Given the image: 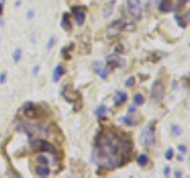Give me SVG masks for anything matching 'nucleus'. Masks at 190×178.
<instances>
[{
  "instance_id": "dca6fc26",
  "label": "nucleus",
  "mask_w": 190,
  "mask_h": 178,
  "mask_svg": "<svg viewBox=\"0 0 190 178\" xmlns=\"http://www.w3.org/2000/svg\"><path fill=\"white\" fill-rule=\"evenodd\" d=\"M137 163H138V165H140V166L146 165V164L149 163V157H147L146 155H140V156L137 158Z\"/></svg>"
},
{
  "instance_id": "f257e3e1",
  "label": "nucleus",
  "mask_w": 190,
  "mask_h": 178,
  "mask_svg": "<svg viewBox=\"0 0 190 178\" xmlns=\"http://www.w3.org/2000/svg\"><path fill=\"white\" fill-rule=\"evenodd\" d=\"M131 151L130 140L114 131L106 129L95 138L94 161L102 169L114 170L128 160Z\"/></svg>"
},
{
  "instance_id": "c85d7f7f",
  "label": "nucleus",
  "mask_w": 190,
  "mask_h": 178,
  "mask_svg": "<svg viewBox=\"0 0 190 178\" xmlns=\"http://www.w3.org/2000/svg\"><path fill=\"white\" fill-rule=\"evenodd\" d=\"M116 51H118L119 54L124 52V48H121V45H118V48H116Z\"/></svg>"
},
{
  "instance_id": "f3484780",
  "label": "nucleus",
  "mask_w": 190,
  "mask_h": 178,
  "mask_svg": "<svg viewBox=\"0 0 190 178\" xmlns=\"http://www.w3.org/2000/svg\"><path fill=\"white\" fill-rule=\"evenodd\" d=\"M133 102L136 104H138V106H141V104L145 102V99H144V96H142L141 94H136V95H134V98H133Z\"/></svg>"
},
{
  "instance_id": "a878e982",
  "label": "nucleus",
  "mask_w": 190,
  "mask_h": 178,
  "mask_svg": "<svg viewBox=\"0 0 190 178\" xmlns=\"http://www.w3.org/2000/svg\"><path fill=\"white\" fill-rule=\"evenodd\" d=\"M38 161H39V163H43L44 165L48 164V159H46L44 156H39V157H38Z\"/></svg>"
},
{
  "instance_id": "bb28decb",
  "label": "nucleus",
  "mask_w": 190,
  "mask_h": 178,
  "mask_svg": "<svg viewBox=\"0 0 190 178\" xmlns=\"http://www.w3.org/2000/svg\"><path fill=\"white\" fill-rule=\"evenodd\" d=\"M6 82V72H1L0 74V83H5Z\"/></svg>"
},
{
  "instance_id": "c756f323",
  "label": "nucleus",
  "mask_w": 190,
  "mask_h": 178,
  "mask_svg": "<svg viewBox=\"0 0 190 178\" xmlns=\"http://www.w3.org/2000/svg\"><path fill=\"white\" fill-rule=\"evenodd\" d=\"M164 176H165V177H168V176H169V167H168V166H166V167L164 169Z\"/></svg>"
},
{
  "instance_id": "1a4fd4ad",
  "label": "nucleus",
  "mask_w": 190,
  "mask_h": 178,
  "mask_svg": "<svg viewBox=\"0 0 190 178\" xmlns=\"http://www.w3.org/2000/svg\"><path fill=\"white\" fill-rule=\"evenodd\" d=\"M94 71L102 78V80H106L108 77V70L106 68H104L101 66V63L99 61H96L94 63Z\"/></svg>"
},
{
  "instance_id": "c9c22d12",
  "label": "nucleus",
  "mask_w": 190,
  "mask_h": 178,
  "mask_svg": "<svg viewBox=\"0 0 190 178\" xmlns=\"http://www.w3.org/2000/svg\"><path fill=\"white\" fill-rule=\"evenodd\" d=\"M21 3H20V0H19V1H15V6H19Z\"/></svg>"
},
{
  "instance_id": "4be33fe9",
  "label": "nucleus",
  "mask_w": 190,
  "mask_h": 178,
  "mask_svg": "<svg viewBox=\"0 0 190 178\" xmlns=\"http://www.w3.org/2000/svg\"><path fill=\"white\" fill-rule=\"evenodd\" d=\"M122 121L126 124V125H130V126H133V125H137V121H134L132 118H128V116H126L122 119Z\"/></svg>"
},
{
  "instance_id": "2eb2a0df",
  "label": "nucleus",
  "mask_w": 190,
  "mask_h": 178,
  "mask_svg": "<svg viewBox=\"0 0 190 178\" xmlns=\"http://www.w3.org/2000/svg\"><path fill=\"white\" fill-rule=\"evenodd\" d=\"M24 113L25 115L29 118H36L37 116V108L36 107H31V108H24Z\"/></svg>"
},
{
  "instance_id": "e433bc0d",
  "label": "nucleus",
  "mask_w": 190,
  "mask_h": 178,
  "mask_svg": "<svg viewBox=\"0 0 190 178\" xmlns=\"http://www.w3.org/2000/svg\"><path fill=\"white\" fill-rule=\"evenodd\" d=\"M0 4L4 5V4H5V0H0Z\"/></svg>"
},
{
  "instance_id": "a211bd4d",
  "label": "nucleus",
  "mask_w": 190,
  "mask_h": 178,
  "mask_svg": "<svg viewBox=\"0 0 190 178\" xmlns=\"http://www.w3.org/2000/svg\"><path fill=\"white\" fill-rule=\"evenodd\" d=\"M106 112H107V108L104 107V106H101V107H99L98 109H95V115H98V116H100V118H104L105 114H106Z\"/></svg>"
},
{
  "instance_id": "f704fd0d",
  "label": "nucleus",
  "mask_w": 190,
  "mask_h": 178,
  "mask_svg": "<svg viewBox=\"0 0 190 178\" xmlns=\"http://www.w3.org/2000/svg\"><path fill=\"white\" fill-rule=\"evenodd\" d=\"M177 159H178L179 161H182V160H183V157H182V156H179V157H177Z\"/></svg>"
},
{
  "instance_id": "6ab92c4d",
  "label": "nucleus",
  "mask_w": 190,
  "mask_h": 178,
  "mask_svg": "<svg viewBox=\"0 0 190 178\" xmlns=\"http://www.w3.org/2000/svg\"><path fill=\"white\" fill-rule=\"evenodd\" d=\"M20 58H21V50L20 49H17L14 51V54H13V62L17 64L19 61H20Z\"/></svg>"
},
{
  "instance_id": "ddd939ff",
  "label": "nucleus",
  "mask_w": 190,
  "mask_h": 178,
  "mask_svg": "<svg viewBox=\"0 0 190 178\" xmlns=\"http://www.w3.org/2000/svg\"><path fill=\"white\" fill-rule=\"evenodd\" d=\"M35 172L39 177H48L50 175V169L48 166H45V165H38L35 169Z\"/></svg>"
},
{
  "instance_id": "f8f14e48",
  "label": "nucleus",
  "mask_w": 190,
  "mask_h": 178,
  "mask_svg": "<svg viewBox=\"0 0 190 178\" xmlns=\"http://www.w3.org/2000/svg\"><path fill=\"white\" fill-rule=\"evenodd\" d=\"M66 74V70L64 68H63V66H61V64H58V66L55 68L54 70V74H52V81L54 82H58L60 78Z\"/></svg>"
},
{
  "instance_id": "20e7f679",
  "label": "nucleus",
  "mask_w": 190,
  "mask_h": 178,
  "mask_svg": "<svg viewBox=\"0 0 190 178\" xmlns=\"http://www.w3.org/2000/svg\"><path fill=\"white\" fill-rule=\"evenodd\" d=\"M127 10L134 19H139L141 15V0H126Z\"/></svg>"
},
{
  "instance_id": "393cba45",
  "label": "nucleus",
  "mask_w": 190,
  "mask_h": 178,
  "mask_svg": "<svg viewBox=\"0 0 190 178\" xmlns=\"http://www.w3.org/2000/svg\"><path fill=\"white\" fill-rule=\"evenodd\" d=\"M178 150H179L181 153H183V155H184V153H187V151H188L185 145H178Z\"/></svg>"
},
{
  "instance_id": "f03ea898",
  "label": "nucleus",
  "mask_w": 190,
  "mask_h": 178,
  "mask_svg": "<svg viewBox=\"0 0 190 178\" xmlns=\"http://www.w3.org/2000/svg\"><path fill=\"white\" fill-rule=\"evenodd\" d=\"M140 143L146 147H150L155 143V127L152 124H149L140 134Z\"/></svg>"
},
{
  "instance_id": "9b49d317",
  "label": "nucleus",
  "mask_w": 190,
  "mask_h": 178,
  "mask_svg": "<svg viewBox=\"0 0 190 178\" xmlns=\"http://www.w3.org/2000/svg\"><path fill=\"white\" fill-rule=\"evenodd\" d=\"M61 25L63 27V30L66 31H71L73 29V25H71V21H70V17H69V13H63L62 15V20H61Z\"/></svg>"
},
{
  "instance_id": "39448f33",
  "label": "nucleus",
  "mask_w": 190,
  "mask_h": 178,
  "mask_svg": "<svg viewBox=\"0 0 190 178\" xmlns=\"http://www.w3.org/2000/svg\"><path fill=\"white\" fill-rule=\"evenodd\" d=\"M151 96L155 101H161L164 96V84L162 83L161 80H156L152 84Z\"/></svg>"
},
{
  "instance_id": "5701e85b",
  "label": "nucleus",
  "mask_w": 190,
  "mask_h": 178,
  "mask_svg": "<svg viewBox=\"0 0 190 178\" xmlns=\"http://www.w3.org/2000/svg\"><path fill=\"white\" fill-rule=\"evenodd\" d=\"M165 158L168 159V160H171V159L173 158V150H172L171 147L166 150V152H165Z\"/></svg>"
},
{
  "instance_id": "b1692460",
  "label": "nucleus",
  "mask_w": 190,
  "mask_h": 178,
  "mask_svg": "<svg viewBox=\"0 0 190 178\" xmlns=\"http://www.w3.org/2000/svg\"><path fill=\"white\" fill-rule=\"evenodd\" d=\"M55 43H56V39H55V37H51L49 39V42H48V45H46L48 50H51L52 48H54V45H55Z\"/></svg>"
},
{
  "instance_id": "412c9836",
  "label": "nucleus",
  "mask_w": 190,
  "mask_h": 178,
  "mask_svg": "<svg viewBox=\"0 0 190 178\" xmlns=\"http://www.w3.org/2000/svg\"><path fill=\"white\" fill-rule=\"evenodd\" d=\"M134 83H136V78H134L133 76H131V77H128L127 80H126L125 86L127 87V88H131V87H133V86H134Z\"/></svg>"
},
{
  "instance_id": "473e14b6",
  "label": "nucleus",
  "mask_w": 190,
  "mask_h": 178,
  "mask_svg": "<svg viewBox=\"0 0 190 178\" xmlns=\"http://www.w3.org/2000/svg\"><path fill=\"white\" fill-rule=\"evenodd\" d=\"M189 0H179V4H182V5H184L185 3H188Z\"/></svg>"
},
{
  "instance_id": "7c9ffc66",
  "label": "nucleus",
  "mask_w": 190,
  "mask_h": 178,
  "mask_svg": "<svg viewBox=\"0 0 190 178\" xmlns=\"http://www.w3.org/2000/svg\"><path fill=\"white\" fill-rule=\"evenodd\" d=\"M38 70H39V67H38V66H36V67L33 68V75H37V72H38Z\"/></svg>"
},
{
  "instance_id": "9d476101",
  "label": "nucleus",
  "mask_w": 190,
  "mask_h": 178,
  "mask_svg": "<svg viewBox=\"0 0 190 178\" xmlns=\"http://www.w3.org/2000/svg\"><path fill=\"white\" fill-rule=\"evenodd\" d=\"M127 100V94L125 92H121V90H116L115 92V95H114V106L119 107Z\"/></svg>"
},
{
  "instance_id": "0eeeda50",
  "label": "nucleus",
  "mask_w": 190,
  "mask_h": 178,
  "mask_svg": "<svg viewBox=\"0 0 190 178\" xmlns=\"http://www.w3.org/2000/svg\"><path fill=\"white\" fill-rule=\"evenodd\" d=\"M106 64L109 69H115V68H122L125 66V62L124 60H121L118 55L113 54V55H109L107 56L106 58Z\"/></svg>"
},
{
  "instance_id": "7ed1b4c3",
  "label": "nucleus",
  "mask_w": 190,
  "mask_h": 178,
  "mask_svg": "<svg viewBox=\"0 0 190 178\" xmlns=\"http://www.w3.org/2000/svg\"><path fill=\"white\" fill-rule=\"evenodd\" d=\"M31 146H32L33 150L39 151V152H49L54 156L56 155V149H55L54 145L43 139H37V140L32 141L31 143Z\"/></svg>"
},
{
  "instance_id": "72a5a7b5",
  "label": "nucleus",
  "mask_w": 190,
  "mask_h": 178,
  "mask_svg": "<svg viewBox=\"0 0 190 178\" xmlns=\"http://www.w3.org/2000/svg\"><path fill=\"white\" fill-rule=\"evenodd\" d=\"M1 13H3V5L0 4V14H1Z\"/></svg>"
},
{
  "instance_id": "2f4dec72",
  "label": "nucleus",
  "mask_w": 190,
  "mask_h": 178,
  "mask_svg": "<svg viewBox=\"0 0 190 178\" xmlns=\"http://www.w3.org/2000/svg\"><path fill=\"white\" fill-rule=\"evenodd\" d=\"M175 177H176V178H179V177H182V172H179V171H176V172H175Z\"/></svg>"
},
{
  "instance_id": "cd10ccee",
  "label": "nucleus",
  "mask_w": 190,
  "mask_h": 178,
  "mask_svg": "<svg viewBox=\"0 0 190 178\" xmlns=\"http://www.w3.org/2000/svg\"><path fill=\"white\" fill-rule=\"evenodd\" d=\"M33 17H35V11H33V10L29 11V12H27V18H29V19H32Z\"/></svg>"
},
{
  "instance_id": "aec40b11",
  "label": "nucleus",
  "mask_w": 190,
  "mask_h": 178,
  "mask_svg": "<svg viewBox=\"0 0 190 178\" xmlns=\"http://www.w3.org/2000/svg\"><path fill=\"white\" fill-rule=\"evenodd\" d=\"M171 133L175 135V137H178V135H181V133H182V128H181L179 126H177V125H173V126L171 127Z\"/></svg>"
},
{
  "instance_id": "4468645a",
  "label": "nucleus",
  "mask_w": 190,
  "mask_h": 178,
  "mask_svg": "<svg viewBox=\"0 0 190 178\" xmlns=\"http://www.w3.org/2000/svg\"><path fill=\"white\" fill-rule=\"evenodd\" d=\"M158 7L162 12H169L171 10V0H159Z\"/></svg>"
},
{
  "instance_id": "423d86ee",
  "label": "nucleus",
  "mask_w": 190,
  "mask_h": 178,
  "mask_svg": "<svg viewBox=\"0 0 190 178\" xmlns=\"http://www.w3.org/2000/svg\"><path fill=\"white\" fill-rule=\"evenodd\" d=\"M71 11H73V15L77 23V25L78 26L83 25L84 18H86V12H87L86 7L84 6H74L73 9H71Z\"/></svg>"
},
{
  "instance_id": "6e6552de",
  "label": "nucleus",
  "mask_w": 190,
  "mask_h": 178,
  "mask_svg": "<svg viewBox=\"0 0 190 178\" xmlns=\"http://www.w3.org/2000/svg\"><path fill=\"white\" fill-rule=\"evenodd\" d=\"M125 24H126V23L122 21V20H118V21L113 23L112 25H109L108 29H107V36H108L109 38L118 36V35L122 31V29L125 27Z\"/></svg>"
}]
</instances>
